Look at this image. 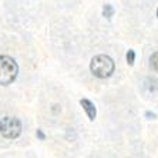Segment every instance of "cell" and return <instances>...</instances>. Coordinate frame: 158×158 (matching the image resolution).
Here are the masks:
<instances>
[{
  "mask_svg": "<svg viewBox=\"0 0 158 158\" xmlns=\"http://www.w3.org/2000/svg\"><path fill=\"white\" fill-rule=\"evenodd\" d=\"M37 137H39V138H40L41 141L46 140V135L43 134V131H41V130H37Z\"/></svg>",
  "mask_w": 158,
  "mask_h": 158,
  "instance_id": "obj_8",
  "label": "cell"
},
{
  "mask_svg": "<svg viewBox=\"0 0 158 158\" xmlns=\"http://www.w3.org/2000/svg\"><path fill=\"white\" fill-rule=\"evenodd\" d=\"M103 16L110 20V19L114 16V7H113L111 4H106V6L103 7Z\"/></svg>",
  "mask_w": 158,
  "mask_h": 158,
  "instance_id": "obj_5",
  "label": "cell"
},
{
  "mask_svg": "<svg viewBox=\"0 0 158 158\" xmlns=\"http://www.w3.org/2000/svg\"><path fill=\"white\" fill-rule=\"evenodd\" d=\"M114 60L106 54H98L96 57H93L91 63H90V70L97 78L110 77L111 74L114 73Z\"/></svg>",
  "mask_w": 158,
  "mask_h": 158,
  "instance_id": "obj_1",
  "label": "cell"
},
{
  "mask_svg": "<svg viewBox=\"0 0 158 158\" xmlns=\"http://www.w3.org/2000/svg\"><path fill=\"white\" fill-rule=\"evenodd\" d=\"M157 17H158V9H157Z\"/></svg>",
  "mask_w": 158,
  "mask_h": 158,
  "instance_id": "obj_10",
  "label": "cell"
},
{
  "mask_svg": "<svg viewBox=\"0 0 158 158\" xmlns=\"http://www.w3.org/2000/svg\"><path fill=\"white\" fill-rule=\"evenodd\" d=\"M145 115H147V117H150V118H155V114H154V113H150V111H147V113H145Z\"/></svg>",
  "mask_w": 158,
  "mask_h": 158,
  "instance_id": "obj_9",
  "label": "cell"
},
{
  "mask_svg": "<svg viewBox=\"0 0 158 158\" xmlns=\"http://www.w3.org/2000/svg\"><path fill=\"white\" fill-rule=\"evenodd\" d=\"M22 132V123L15 117H3L0 120V134L6 138H17Z\"/></svg>",
  "mask_w": 158,
  "mask_h": 158,
  "instance_id": "obj_3",
  "label": "cell"
},
{
  "mask_svg": "<svg viewBox=\"0 0 158 158\" xmlns=\"http://www.w3.org/2000/svg\"><path fill=\"white\" fill-rule=\"evenodd\" d=\"M150 64H151V67H152V70L157 71V73H158V52H157V53H154V54L151 56Z\"/></svg>",
  "mask_w": 158,
  "mask_h": 158,
  "instance_id": "obj_6",
  "label": "cell"
},
{
  "mask_svg": "<svg viewBox=\"0 0 158 158\" xmlns=\"http://www.w3.org/2000/svg\"><path fill=\"white\" fill-rule=\"evenodd\" d=\"M19 66L10 56H0V85H9L17 78Z\"/></svg>",
  "mask_w": 158,
  "mask_h": 158,
  "instance_id": "obj_2",
  "label": "cell"
},
{
  "mask_svg": "<svg viewBox=\"0 0 158 158\" xmlns=\"http://www.w3.org/2000/svg\"><path fill=\"white\" fill-rule=\"evenodd\" d=\"M135 61V52L134 50H128L127 53V63H128V66H132Z\"/></svg>",
  "mask_w": 158,
  "mask_h": 158,
  "instance_id": "obj_7",
  "label": "cell"
},
{
  "mask_svg": "<svg viewBox=\"0 0 158 158\" xmlns=\"http://www.w3.org/2000/svg\"><path fill=\"white\" fill-rule=\"evenodd\" d=\"M80 106L83 107V110L85 111L88 120L90 121H94L96 120V115H97V110H96V106L87 98H81L80 100Z\"/></svg>",
  "mask_w": 158,
  "mask_h": 158,
  "instance_id": "obj_4",
  "label": "cell"
}]
</instances>
